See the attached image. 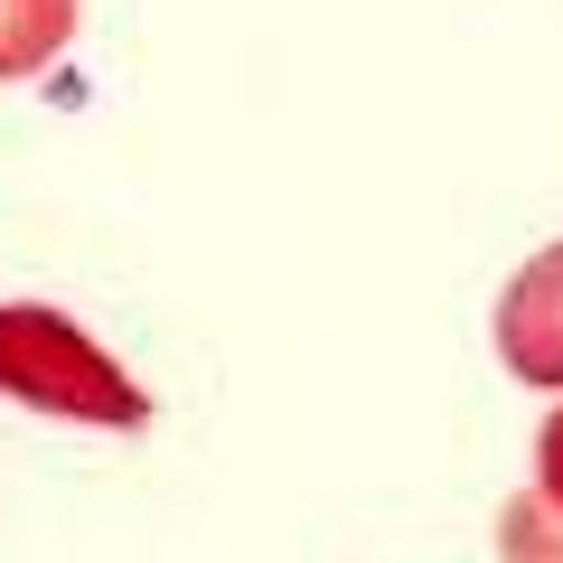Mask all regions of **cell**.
<instances>
[{
    "mask_svg": "<svg viewBox=\"0 0 563 563\" xmlns=\"http://www.w3.org/2000/svg\"><path fill=\"white\" fill-rule=\"evenodd\" d=\"M0 395L38 404L57 422H95V432H141L151 422V395L85 339L66 310H0Z\"/></svg>",
    "mask_w": 563,
    "mask_h": 563,
    "instance_id": "cell-1",
    "label": "cell"
},
{
    "mask_svg": "<svg viewBox=\"0 0 563 563\" xmlns=\"http://www.w3.org/2000/svg\"><path fill=\"white\" fill-rule=\"evenodd\" d=\"M498 357L526 385H563V244H544L498 301Z\"/></svg>",
    "mask_w": 563,
    "mask_h": 563,
    "instance_id": "cell-2",
    "label": "cell"
},
{
    "mask_svg": "<svg viewBox=\"0 0 563 563\" xmlns=\"http://www.w3.org/2000/svg\"><path fill=\"white\" fill-rule=\"evenodd\" d=\"M76 38V0H0V85L47 76Z\"/></svg>",
    "mask_w": 563,
    "mask_h": 563,
    "instance_id": "cell-3",
    "label": "cell"
},
{
    "mask_svg": "<svg viewBox=\"0 0 563 563\" xmlns=\"http://www.w3.org/2000/svg\"><path fill=\"white\" fill-rule=\"evenodd\" d=\"M498 544H507V563H563V517H544L536 498H517L507 526H498Z\"/></svg>",
    "mask_w": 563,
    "mask_h": 563,
    "instance_id": "cell-4",
    "label": "cell"
},
{
    "mask_svg": "<svg viewBox=\"0 0 563 563\" xmlns=\"http://www.w3.org/2000/svg\"><path fill=\"white\" fill-rule=\"evenodd\" d=\"M536 507H544V517H563V413L536 432Z\"/></svg>",
    "mask_w": 563,
    "mask_h": 563,
    "instance_id": "cell-5",
    "label": "cell"
}]
</instances>
